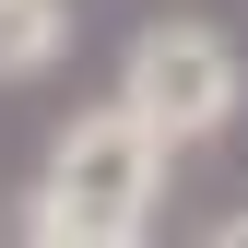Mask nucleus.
<instances>
[{
	"mask_svg": "<svg viewBox=\"0 0 248 248\" xmlns=\"http://www.w3.org/2000/svg\"><path fill=\"white\" fill-rule=\"evenodd\" d=\"M154 177H166V130H154V118H142L130 95H118V107H95V118H83L71 142H59V189H71V201H95L118 236L142 225Z\"/></svg>",
	"mask_w": 248,
	"mask_h": 248,
	"instance_id": "obj_1",
	"label": "nucleus"
},
{
	"mask_svg": "<svg viewBox=\"0 0 248 248\" xmlns=\"http://www.w3.org/2000/svg\"><path fill=\"white\" fill-rule=\"evenodd\" d=\"M130 107H142L166 142H201L213 118L236 107V59L213 47L201 24H154V36L130 47Z\"/></svg>",
	"mask_w": 248,
	"mask_h": 248,
	"instance_id": "obj_2",
	"label": "nucleus"
},
{
	"mask_svg": "<svg viewBox=\"0 0 248 248\" xmlns=\"http://www.w3.org/2000/svg\"><path fill=\"white\" fill-rule=\"evenodd\" d=\"M59 36H71V12L59 0H0V83H24V71H47Z\"/></svg>",
	"mask_w": 248,
	"mask_h": 248,
	"instance_id": "obj_3",
	"label": "nucleus"
},
{
	"mask_svg": "<svg viewBox=\"0 0 248 248\" xmlns=\"http://www.w3.org/2000/svg\"><path fill=\"white\" fill-rule=\"evenodd\" d=\"M236 236H248V225H236Z\"/></svg>",
	"mask_w": 248,
	"mask_h": 248,
	"instance_id": "obj_4",
	"label": "nucleus"
}]
</instances>
